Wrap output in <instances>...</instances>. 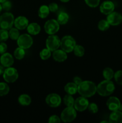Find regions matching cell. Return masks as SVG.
I'll return each mask as SVG.
<instances>
[{
  "label": "cell",
  "mask_w": 122,
  "mask_h": 123,
  "mask_svg": "<svg viewBox=\"0 0 122 123\" xmlns=\"http://www.w3.org/2000/svg\"><path fill=\"white\" fill-rule=\"evenodd\" d=\"M96 90L97 86L95 84L89 80L83 81L78 86V92L86 98L94 96L96 92Z\"/></svg>",
  "instance_id": "cell-1"
},
{
  "label": "cell",
  "mask_w": 122,
  "mask_h": 123,
  "mask_svg": "<svg viewBox=\"0 0 122 123\" xmlns=\"http://www.w3.org/2000/svg\"><path fill=\"white\" fill-rule=\"evenodd\" d=\"M115 85L111 80H105L101 82L97 86L96 92L100 96L106 97L112 94L114 91Z\"/></svg>",
  "instance_id": "cell-2"
},
{
  "label": "cell",
  "mask_w": 122,
  "mask_h": 123,
  "mask_svg": "<svg viewBox=\"0 0 122 123\" xmlns=\"http://www.w3.org/2000/svg\"><path fill=\"white\" fill-rule=\"evenodd\" d=\"M76 45L75 39L71 36H65L61 39L60 47L65 52H71Z\"/></svg>",
  "instance_id": "cell-3"
},
{
  "label": "cell",
  "mask_w": 122,
  "mask_h": 123,
  "mask_svg": "<svg viewBox=\"0 0 122 123\" xmlns=\"http://www.w3.org/2000/svg\"><path fill=\"white\" fill-rule=\"evenodd\" d=\"M14 22V16L12 13L6 12L0 16V27L1 29L10 30L12 28Z\"/></svg>",
  "instance_id": "cell-4"
},
{
  "label": "cell",
  "mask_w": 122,
  "mask_h": 123,
  "mask_svg": "<svg viewBox=\"0 0 122 123\" xmlns=\"http://www.w3.org/2000/svg\"><path fill=\"white\" fill-rule=\"evenodd\" d=\"M77 117V112L74 107H67L62 112L61 118L63 122L71 123Z\"/></svg>",
  "instance_id": "cell-5"
},
{
  "label": "cell",
  "mask_w": 122,
  "mask_h": 123,
  "mask_svg": "<svg viewBox=\"0 0 122 123\" xmlns=\"http://www.w3.org/2000/svg\"><path fill=\"white\" fill-rule=\"evenodd\" d=\"M3 78L7 83H13L16 81L19 77L17 70L14 67H9L5 69L3 74Z\"/></svg>",
  "instance_id": "cell-6"
},
{
  "label": "cell",
  "mask_w": 122,
  "mask_h": 123,
  "mask_svg": "<svg viewBox=\"0 0 122 123\" xmlns=\"http://www.w3.org/2000/svg\"><path fill=\"white\" fill-rule=\"evenodd\" d=\"M45 45L47 49L51 52H53L55 50L58 49V48L61 45V40L59 38L58 36L53 35H50L46 39Z\"/></svg>",
  "instance_id": "cell-7"
},
{
  "label": "cell",
  "mask_w": 122,
  "mask_h": 123,
  "mask_svg": "<svg viewBox=\"0 0 122 123\" xmlns=\"http://www.w3.org/2000/svg\"><path fill=\"white\" fill-rule=\"evenodd\" d=\"M17 43L19 47L24 49H27L32 46L33 44V39L30 35L24 34L19 36L17 40Z\"/></svg>",
  "instance_id": "cell-8"
},
{
  "label": "cell",
  "mask_w": 122,
  "mask_h": 123,
  "mask_svg": "<svg viewBox=\"0 0 122 123\" xmlns=\"http://www.w3.org/2000/svg\"><path fill=\"white\" fill-rule=\"evenodd\" d=\"M60 24L57 20L50 19L44 24V30L47 34L49 35L55 34L59 30Z\"/></svg>",
  "instance_id": "cell-9"
},
{
  "label": "cell",
  "mask_w": 122,
  "mask_h": 123,
  "mask_svg": "<svg viewBox=\"0 0 122 123\" xmlns=\"http://www.w3.org/2000/svg\"><path fill=\"white\" fill-rule=\"evenodd\" d=\"M62 99L59 94L56 93H51L48 95L45 98L47 105L51 108H57L61 104Z\"/></svg>",
  "instance_id": "cell-10"
},
{
  "label": "cell",
  "mask_w": 122,
  "mask_h": 123,
  "mask_svg": "<svg viewBox=\"0 0 122 123\" xmlns=\"http://www.w3.org/2000/svg\"><path fill=\"white\" fill-rule=\"evenodd\" d=\"M89 102L87 99L86 97L81 96L80 97H78L74 102V108L76 111L79 112H83L87 109Z\"/></svg>",
  "instance_id": "cell-11"
},
{
  "label": "cell",
  "mask_w": 122,
  "mask_h": 123,
  "mask_svg": "<svg viewBox=\"0 0 122 123\" xmlns=\"http://www.w3.org/2000/svg\"><path fill=\"white\" fill-rule=\"evenodd\" d=\"M106 20L110 25L117 26L122 22V15L118 12H112L107 15Z\"/></svg>",
  "instance_id": "cell-12"
},
{
  "label": "cell",
  "mask_w": 122,
  "mask_h": 123,
  "mask_svg": "<svg viewBox=\"0 0 122 123\" xmlns=\"http://www.w3.org/2000/svg\"><path fill=\"white\" fill-rule=\"evenodd\" d=\"M115 8V5L112 1H104L100 4L99 9L100 12L102 14L105 15H108L112 12H114Z\"/></svg>",
  "instance_id": "cell-13"
},
{
  "label": "cell",
  "mask_w": 122,
  "mask_h": 123,
  "mask_svg": "<svg viewBox=\"0 0 122 123\" xmlns=\"http://www.w3.org/2000/svg\"><path fill=\"white\" fill-rule=\"evenodd\" d=\"M0 62L5 68L11 67L14 63V58L11 54L6 52L1 55L0 57Z\"/></svg>",
  "instance_id": "cell-14"
},
{
  "label": "cell",
  "mask_w": 122,
  "mask_h": 123,
  "mask_svg": "<svg viewBox=\"0 0 122 123\" xmlns=\"http://www.w3.org/2000/svg\"><path fill=\"white\" fill-rule=\"evenodd\" d=\"M120 105L121 102L119 98L114 97V96L110 97L106 101V106L109 110H110L111 111L118 110Z\"/></svg>",
  "instance_id": "cell-15"
},
{
  "label": "cell",
  "mask_w": 122,
  "mask_h": 123,
  "mask_svg": "<svg viewBox=\"0 0 122 123\" xmlns=\"http://www.w3.org/2000/svg\"><path fill=\"white\" fill-rule=\"evenodd\" d=\"M14 25L15 27L17 28L18 30H25L28 26L29 20H28L26 17L20 16L17 17L16 19H14Z\"/></svg>",
  "instance_id": "cell-16"
},
{
  "label": "cell",
  "mask_w": 122,
  "mask_h": 123,
  "mask_svg": "<svg viewBox=\"0 0 122 123\" xmlns=\"http://www.w3.org/2000/svg\"><path fill=\"white\" fill-rule=\"evenodd\" d=\"M67 53L62 49H57L53 51V58L57 62H63L67 59Z\"/></svg>",
  "instance_id": "cell-17"
},
{
  "label": "cell",
  "mask_w": 122,
  "mask_h": 123,
  "mask_svg": "<svg viewBox=\"0 0 122 123\" xmlns=\"http://www.w3.org/2000/svg\"><path fill=\"white\" fill-rule=\"evenodd\" d=\"M109 122L111 123H122V112L119 110L112 111L109 116Z\"/></svg>",
  "instance_id": "cell-18"
},
{
  "label": "cell",
  "mask_w": 122,
  "mask_h": 123,
  "mask_svg": "<svg viewBox=\"0 0 122 123\" xmlns=\"http://www.w3.org/2000/svg\"><path fill=\"white\" fill-rule=\"evenodd\" d=\"M26 28L28 33L33 36L38 34L41 31V26L37 23H31L29 24Z\"/></svg>",
  "instance_id": "cell-19"
},
{
  "label": "cell",
  "mask_w": 122,
  "mask_h": 123,
  "mask_svg": "<svg viewBox=\"0 0 122 123\" xmlns=\"http://www.w3.org/2000/svg\"><path fill=\"white\" fill-rule=\"evenodd\" d=\"M64 90L68 94L74 95L78 92V86L74 82L68 83L65 86Z\"/></svg>",
  "instance_id": "cell-20"
},
{
  "label": "cell",
  "mask_w": 122,
  "mask_h": 123,
  "mask_svg": "<svg viewBox=\"0 0 122 123\" xmlns=\"http://www.w3.org/2000/svg\"><path fill=\"white\" fill-rule=\"evenodd\" d=\"M18 102L22 106H29L31 103V98L26 94H21L18 98Z\"/></svg>",
  "instance_id": "cell-21"
},
{
  "label": "cell",
  "mask_w": 122,
  "mask_h": 123,
  "mask_svg": "<svg viewBox=\"0 0 122 123\" xmlns=\"http://www.w3.org/2000/svg\"><path fill=\"white\" fill-rule=\"evenodd\" d=\"M50 12L49 6H46V5H43L39 7L38 14L39 18L41 19H45L49 16Z\"/></svg>",
  "instance_id": "cell-22"
},
{
  "label": "cell",
  "mask_w": 122,
  "mask_h": 123,
  "mask_svg": "<svg viewBox=\"0 0 122 123\" xmlns=\"http://www.w3.org/2000/svg\"><path fill=\"white\" fill-rule=\"evenodd\" d=\"M69 19V16L68 13L65 12H60L57 15V21L60 25H65L67 24Z\"/></svg>",
  "instance_id": "cell-23"
},
{
  "label": "cell",
  "mask_w": 122,
  "mask_h": 123,
  "mask_svg": "<svg viewBox=\"0 0 122 123\" xmlns=\"http://www.w3.org/2000/svg\"><path fill=\"white\" fill-rule=\"evenodd\" d=\"M102 74L105 80H111L114 78V72L113 70L110 67H106L103 70Z\"/></svg>",
  "instance_id": "cell-24"
},
{
  "label": "cell",
  "mask_w": 122,
  "mask_h": 123,
  "mask_svg": "<svg viewBox=\"0 0 122 123\" xmlns=\"http://www.w3.org/2000/svg\"><path fill=\"white\" fill-rule=\"evenodd\" d=\"M75 100L72 97V95L67 94L63 97V103L67 107H74Z\"/></svg>",
  "instance_id": "cell-25"
},
{
  "label": "cell",
  "mask_w": 122,
  "mask_h": 123,
  "mask_svg": "<svg viewBox=\"0 0 122 123\" xmlns=\"http://www.w3.org/2000/svg\"><path fill=\"white\" fill-rule=\"evenodd\" d=\"M8 34L10 38L13 40H17L20 36L19 30L16 28H11L8 31Z\"/></svg>",
  "instance_id": "cell-26"
},
{
  "label": "cell",
  "mask_w": 122,
  "mask_h": 123,
  "mask_svg": "<svg viewBox=\"0 0 122 123\" xmlns=\"http://www.w3.org/2000/svg\"><path fill=\"white\" fill-rule=\"evenodd\" d=\"M14 56L17 60H20L23 59L25 56V49L20 47L16 48L14 52Z\"/></svg>",
  "instance_id": "cell-27"
},
{
  "label": "cell",
  "mask_w": 122,
  "mask_h": 123,
  "mask_svg": "<svg viewBox=\"0 0 122 123\" xmlns=\"http://www.w3.org/2000/svg\"><path fill=\"white\" fill-rule=\"evenodd\" d=\"M73 52H74L75 56H78V57H81L84 55L85 49L82 46L76 44L75 46L74 47Z\"/></svg>",
  "instance_id": "cell-28"
},
{
  "label": "cell",
  "mask_w": 122,
  "mask_h": 123,
  "mask_svg": "<svg viewBox=\"0 0 122 123\" xmlns=\"http://www.w3.org/2000/svg\"><path fill=\"white\" fill-rule=\"evenodd\" d=\"M10 91V87L6 82H0V96H6Z\"/></svg>",
  "instance_id": "cell-29"
},
{
  "label": "cell",
  "mask_w": 122,
  "mask_h": 123,
  "mask_svg": "<svg viewBox=\"0 0 122 123\" xmlns=\"http://www.w3.org/2000/svg\"><path fill=\"white\" fill-rule=\"evenodd\" d=\"M110 25L108 22L107 21V20H104V19L100 20L98 24V29L102 31H105L108 30L110 28Z\"/></svg>",
  "instance_id": "cell-30"
},
{
  "label": "cell",
  "mask_w": 122,
  "mask_h": 123,
  "mask_svg": "<svg viewBox=\"0 0 122 123\" xmlns=\"http://www.w3.org/2000/svg\"><path fill=\"white\" fill-rule=\"evenodd\" d=\"M39 56L43 60H47L51 56V51L47 48L43 49L39 53Z\"/></svg>",
  "instance_id": "cell-31"
},
{
  "label": "cell",
  "mask_w": 122,
  "mask_h": 123,
  "mask_svg": "<svg viewBox=\"0 0 122 123\" xmlns=\"http://www.w3.org/2000/svg\"><path fill=\"white\" fill-rule=\"evenodd\" d=\"M9 38V34L7 30L1 29L0 30V42H4Z\"/></svg>",
  "instance_id": "cell-32"
},
{
  "label": "cell",
  "mask_w": 122,
  "mask_h": 123,
  "mask_svg": "<svg viewBox=\"0 0 122 123\" xmlns=\"http://www.w3.org/2000/svg\"><path fill=\"white\" fill-rule=\"evenodd\" d=\"M114 78L118 85H122V70H119L114 73Z\"/></svg>",
  "instance_id": "cell-33"
},
{
  "label": "cell",
  "mask_w": 122,
  "mask_h": 123,
  "mask_svg": "<svg viewBox=\"0 0 122 123\" xmlns=\"http://www.w3.org/2000/svg\"><path fill=\"white\" fill-rule=\"evenodd\" d=\"M89 111L92 114H96L98 112V106L96 103H91L89 104L87 107Z\"/></svg>",
  "instance_id": "cell-34"
},
{
  "label": "cell",
  "mask_w": 122,
  "mask_h": 123,
  "mask_svg": "<svg viewBox=\"0 0 122 123\" xmlns=\"http://www.w3.org/2000/svg\"><path fill=\"white\" fill-rule=\"evenodd\" d=\"M86 4L92 8L98 7L100 2V0H84Z\"/></svg>",
  "instance_id": "cell-35"
},
{
  "label": "cell",
  "mask_w": 122,
  "mask_h": 123,
  "mask_svg": "<svg viewBox=\"0 0 122 123\" xmlns=\"http://www.w3.org/2000/svg\"><path fill=\"white\" fill-rule=\"evenodd\" d=\"M1 5H2V10H4L5 11H7V12L10 10L12 7L11 2L10 1H8V0H6L4 2H2Z\"/></svg>",
  "instance_id": "cell-36"
},
{
  "label": "cell",
  "mask_w": 122,
  "mask_h": 123,
  "mask_svg": "<svg viewBox=\"0 0 122 123\" xmlns=\"http://www.w3.org/2000/svg\"><path fill=\"white\" fill-rule=\"evenodd\" d=\"M49 8L50 12H53V13H55L57 11L59 7L58 5L57 4L55 3V2H52V3H50L49 5Z\"/></svg>",
  "instance_id": "cell-37"
},
{
  "label": "cell",
  "mask_w": 122,
  "mask_h": 123,
  "mask_svg": "<svg viewBox=\"0 0 122 123\" xmlns=\"http://www.w3.org/2000/svg\"><path fill=\"white\" fill-rule=\"evenodd\" d=\"M61 122V118L57 115H51L49 119V123H59Z\"/></svg>",
  "instance_id": "cell-38"
},
{
  "label": "cell",
  "mask_w": 122,
  "mask_h": 123,
  "mask_svg": "<svg viewBox=\"0 0 122 123\" xmlns=\"http://www.w3.org/2000/svg\"><path fill=\"white\" fill-rule=\"evenodd\" d=\"M7 45L5 42H0V54H3L7 52Z\"/></svg>",
  "instance_id": "cell-39"
},
{
  "label": "cell",
  "mask_w": 122,
  "mask_h": 123,
  "mask_svg": "<svg viewBox=\"0 0 122 123\" xmlns=\"http://www.w3.org/2000/svg\"><path fill=\"white\" fill-rule=\"evenodd\" d=\"M83 82L82 79L80 78V77H78V76H75L74 77V79H73V82L75 83L77 86H78L80 84Z\"/></svg>",
  "instance_id": "cell-40"
},
{
  "label": "cell",
  "mask_w": 122,
  "mask_h": 123,
  "mask_svg": "<svg viewBox=\"0 0 122 123\" xmlns=\"http://www.w3.org/2000/svg\"><path fill=\"white\" fill-rule=\"evenodd\" d=\"M5 67H4L2 65L0 64V76L1 75H2L4 73V70H5Z\"/></svg>",
  "instance_id": "cell-41"
},
{
  "label": "cell",
  "mask_w": 122,
  "mask_h": 123,
  "mask_svg": "<svg viewBox=\"0 0 122 123\" xmlns=\"http://www.w3.org/2000/svg\"><path fill=\"white\" fill-rule=\"evenodd\" d=\"M118 110L120 111H122V103H121L119 109H118Z\"/></svg>",
  "instance_id": "cell-42"
},
{
  "label": "cell",
  "mask_w": 122,
  "mask_h": 123,
  "mask_svg": "<svg viewBox=\"0 0 122 123\" xmlns=\"http://www.w3.org/2000/svg\"><path fill=\"white\" fill-rule=\"evenodd\" d=\"M2 10V5H1V3H0V13H1Z\"/></svg>",
  "instance_id": "cell-43"
},
{
  "label": "cell",
  "mask_w": 122,
  "mask_h": 123,
  "mask_svg": "<svg viewBox=\"0 0 122 123\" xmlns=\"http://www.w3.org/2000/svg\"><path fill=\"white\" fill-rule=\"evenodd\" d=\"M61 2H67L69 1V0H60Z\"/></svg>",
  "instance_id": "cell-44"
},
{
  "label": "cell",
  "mask_w": 122,
  "mask_h": 123,
  "mask_svg": "<svg viewBox=\"0 0 122 123\" xmlns=\"http://www.w3.org/2000/svg\"><path fill=\"white\" fill-rule=\"evenodd\" d=\"M5 1H6V0H0V3H2V2H4Z\"/></svg>",
  "instance_id": "cell-45"
},
{
  "label": "cell",
  "mask_w": 122,
  "mask_h": 123,
  "mask_svg": "<svg viewBox=\"0 0 122 123\" xmlns=\"http://www.w3.org/2000/svg\"><path fill=\"white\" fill-rule=\"evenodd\" d=\"M110 123L109 121H101V123Z\"/></svg>",
  "instance_id": "cell-46"
}]
</instances>
